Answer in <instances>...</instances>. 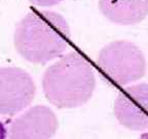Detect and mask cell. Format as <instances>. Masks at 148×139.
Here are the masks:
<instances>
[{"instance_id":"obj_1","label":"cell","mask_w":148,"mask_h":139,"mask_svg":"<svg viewBox=\"0 0 148 139\" xmlns=\"http://www.w3.org/2000/svg\"><path fill=\"white\" fill-rule=\"evenodd\" d=\"M70 28L62 14L51 10H31L16 27L14 46L27 61L46 64L69 47Z\"/></svg>"},{"instance_id":"obj_2","label":"cell","mask_w":148,"mask_h":139,"mask_svg":"<svg viewBox=\"0 0 148 139\" xmlns=\"http://www.w3.org/2000/svg\"><path fill=\"white\" fill-rule=\"evenodd\" d=\"M46 99L59 108L86 104L96 88L90 63L77 52H71L49 66L42 79Z\"/></svg>"},{"instance_id":"obj_3","label":"cell","mask_w":148,"mask_h":139,"mask_svg":"<svg viewBox=\"0 0 148 139\" xmlns=\"http://www.w3.org/2000/svg\"><path fill=\"white\" fill-rule=\"evenodd\" d=\"M97 65L102 76L114 86H127L141 79L146 72L142 51L127 40H116L105 45L98 55Z\"/></svg>"},{"instance_id":"obj_4","label":"cell","mask_w":148,"mask_h":139,"mask_svg":"<svg viewBox=\"0 0 148 139\" xmlns=\"http://www.w3.org/2000/svg\"><path fill=\"white\" fill-rule=\"evenodd\" d=\"M34 81L18 67L0 68V114L12 116L30 105L34 99Z\"/></svg>"},{"instance_id":"obj_5","label":"cell","mask_w":148,"mask_h":139,"mask_svg":"<svg viewBox=\"0 0 148 139\" xmlns=\"http://www.w3.org/2000/svg\"><path fill=\"white\" fill-rule=\"evenodd\" d=\"M114 116L129 130L148 129V83L123 89L114 102Z\"/></svg>"},{"instance_id":"obj_6","label":"cell","mask_w":148,"mask_h":139,"mask_svg":"<svg viewBox=\"0 0 148 139\" xmlns=\"http://www.w3.org/2000/svg\"><path fill=\"white\" fill-rule=\"evenodd\" d=\"M58 128L51 109L37 105L20 116L10 126L9 139H49Z\"/></svg>"},{"instance_id":"obj_7","label":"cell","mask_w":148,"mask_h":139,"mask_svg":"<svg viewBox=\"0 0 148 139\" xmlns=\"http://www.w3.org/2000/svg\"><path fill=\"white\" fill-rule=\"evenodd\" d=\"M103 16L117 25H135L148 16V0H99Z\"/></svg>"},{"instance_id":"obj_8","label":"cell","mask_w":148,"mask_h":139,"mask_svg":"<svg viewBox=\"0 0 148 139\" xmlns=\"http://www.w3.org/2000/svg\"><path fill=\"white\" fill-rule=\"evenodd\" d=\"M29 1L38 6H53V5L59 4L63 0H29Z\"/></svg>"},{"instance_id":"obj_9","label":"cell","mask_w":148,"mask_h":139,"mask_svg":"<svg viewBox=\"0 0 148 139\" xmlns=\"http://www.w3.org/2000/svg\"><path fill=\"white\" fill-rule=\"evenodd\" d=\"M0 139H8L7 138V131L5 129V126L0 120Z\"/></svg>"},{"instance_id":"obj_10","label":"cell","mask_w":148,"mask_h":139,"mask_svg":"<svg viewBox=\"0 0 148 139\" xmlns=\"http://www.w3.org/2000/svg\"><path fill=\"white\" fill-rule=\"evenodd\" d=\"M141 139H148V131H147V132L144 133V134H142Z\"/></svg>"}]
</instances>
